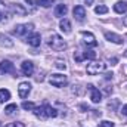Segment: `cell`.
Returning <instances> with one entry per match:
<instances>
[{"mask_svg": "<svg viewBox=\"0 0 127 127\" xmlns=\"http://www.w3.org/2000/svg\"><path fill=\"white\" fill-rule=\"evenodd\" d=\"M32 111H34V115L38 117L40 120L55 118V117L58 115V111H56L52 105H49V103H44V105H41V106H35Z\"/></svg>", "mask_w": 127, "mask_h": 127, "instance_id": "6da1fadb", "label": "cell"}, {"mask_svg": "<svg viewBox=\"0 0 127 127\" xmlns=\"http://www.w3.org/2000/svg\"><path fill=\"white\" fill-rule=\"evenodd\" d=\"M49 46L53 49V50H64L66 47V43L61 35L58 34H50L49 35Z\"/></svg>", "mask_w": 127, "mask_h": 127, "instance_id": "7a4b0ae2", "label": "cell"}, {"mask_svg": "<svg viewBox=\"0 0 127 127\" xmlns=\"http://www.w3.org/2000/svg\"><path fill=\"white\" fill-rule=\"evenodd\" d=\"M32 30H34L32 24H19L12 30V34L16 35V37H24V35H28Z\"/></svg>", "mask_w": 127, "mask_h": 127, "instance_id": "3957f363", "label": "cell"}, {"mask_svg": "<svg viewBox=\"0 0 127 127\" xmlns=\"http://www.w3.org/2000/svg\"><path fill=\"white\" fill-rule=\"evenodd\" d=\"M49 83H50L53 87H64V86H66L68 78H66V75H64V74H52V75L49 77Z\"/></svg>", "mask_w": 127, "mask_h": 127, "instance_id": "277c9868", "label": "cell"}, {"mask_svg": "<svg viewBox=\"0 0 127 127\" xmlns=\"http://www.w3.org/2000/svg\"><path fill=\"white\" fill-rule=\"evenodd\" d=\"M106 69V64L103 62H90L87 65V74H90V75H96V74H100V72H103Z\"/></svg>", "mask_w": 127, "mask_h": 127, "instance_id": "5b68a950", "label": "cell"}, {"mask_svg": "<svg viewBox=\"0 0 127 127\" xmlns=\"http://www.w3.org/2000/svg\"><path fill=\"white\" fill-rule=\"evenodd\" d=\"M80 35H81V38H83V43H84V44H87V46H90V47H95V46H97L96 37L92 34V32L81 31V32H80Z\"/></svg>", "mask_w": 127, "mask_h": 127, "instance_id": "8992f818", "label": "cell"}, {"mask_svg": "<svg viewBox=\"0 0 127 127\" xmlns=\"http://www.w3.org/2000/svg\"><path fill=\"white\" fill-rule=\"evenodd\" d=\"M30 92H31V84L28 81H22L19 84V87H18V95H19V97H22V99L28 97Z\"/></svg>", "mask_w": 127, "mask_h": 127, "instance_id": "52a82bcc", "label": "cell"}, {"mask_svg": "<svg viewBox=\"0 0 127 127\" xmlns=\"http://www.w3.org/2000/svg\"><path fill=\"white\" fill-rule=\"evenodd\" d=\"M87 89L90 90V99H92V102H93V103H99V102L102 100V93L96 89L93 84H89Z\"/></svg>", "mask_w": 127, "mask_h": 127, "instance_id": "ba28073f", "label": "cell"}, {"mask_svg": "<svg viewBox=\"0 0 127 127\" xmlns=\"http://www.w3.org/2000/svg\"><path fill=\"white\" fill-rule=\"evenodd\" d=\"M27 41H28L30 46L37 47V46L41 44V37H40L38 32H32V34H30V35H27Z\"/></svg>", "mask_w": 127, "mask_h": 127, "instance_id": "9c48e42d", "label": "cell"}, {"mask_svg": "<svg viewBox=\"0 0 127 127\" xmlns=\"http://www.w3.org/2000/svg\"><path fill=\"white\" fill-rule=\"evenodd\" d=\"M72 13H74V18L77 21H84V18H86V9L83 6H74Z\"/></svg>", "mask_w": 127, "mask_h": 127, "instance_id": "30bf717a", "label": "cell"}, {"mask_svg": "<svg viewBox=\"0 0 127 127\" xmlns=\"http://www.w3.org/2000/svg\"><path fill=\"white\" fill-rule=\"evenodd\" d=\"M0 72H15V66H13V64L10 62V61H7V59H3L1 62H0Z\"/></svg>", "mask_w": 127, "mask_h": 127, "instance_id": "8fae6325", "label": "cell"}, {"mask_svg": "<svg viewBox=\"0 0 127 127\" xmlns=\"http://www.w3.org/2000/svg\"><path fill=\"white\" fill-rule=\"evenodd\" d=\"M21 71L24 75H32L34 72V64L31 61H24L22 65H21Z\"/></svg>", "mask_w": 127, "mask_h": 127, "instance_id": "7c38bea8", "label": "cell"}, {"mask_svg": "<svg viewBox=\"0 0 127 127\" xmlns=\"http://www.w3.org/2000/svg\"><path fill=\"white\" fill-rule=\"evenodd\" d=\"M105 38L111 43H115V44H123V41H124L123 37L115 34V32H105Z\"/></svg>", "mask_w": 127, "mask_h": 127, "instance_id": "4fadbf2b", "label": "cell"}, {"mask_svg": "<svg viewBox=\"0 0 127 127\" xmlns=\"http://www.w3.org/2000/svg\"><path fill=\"white\" fill-rule=\"evenodd\" d=\"M66 12H68V7H66V4H64V3H59V4H56V7H55V16H58V18H62L66 15Z\"/></svg>", "mask_w": 127, "mask_h": 127, "instance_id": "5bb4252c", "label": "cell"}, {"mask_svg": "<svg viewBox=\"0 0 127 127\" xmlns=\"http://www.w3.org/2000/svg\"><path fill=\"white\" fill-rule=\"evenodd\" d=\"M114 10H115L117 13H120V15L126 13L127 12V1H117V3L114 4Z\"/></svg>", "mask_w": 127, "mask_h": 127, "instance_id": "9a60e30c", "label": "cell"}, {"mask_svg": "<svg viewBox=\"0 0 127 127\" xmlns=\"http://www.w3.org/2000/svg\"><path fill=\"white\" fill-rule=\"evenodd\" d=\"M59 28H61V31L64 34H69L71 32V22L64 18V19H61V22H59Z\"/></svg>", "mask_w": 127, "mask_h": 127, "instance_id": "2e32d148", "label": "cell"}, {"mask_svg": "<svg viewBox=\"0 0 127 127\" xmlns=\"http://www.w3.org/2000/svg\"><path fill=\"white\" fill-rule=\"evenodd\" d=\"M12 10H13L16 15H27V13H28V10H27L25 7H22V4H19V3H13V4H12Z\"/></svg>", "mask_w": 127, "mask_h": 127, "instance_id": "e0dca14e", "label": "cell"}, {"mask_svg": "<svg viewBox=\"0 0 127 127\" xmlns=\"http://www.w3.org/2000/svg\"><path fill=\"white\" fill-rule=\"evenodd\" d=\"M10 99V92L7 89H0V103H4Z\"/></svg>", "mask_w": 127, "mask_h": 127, "instance_id": "ac0fdd59", "label": "cell"}, {"mask_svg": "<svg viewBox=\"0 0 127 127\" xmlns=\"http://www.w3.org/2000/svg\"><path fill=\"white\" fill-rule=\"evenodd\" d=\"M0 43H1V46H6V47H12L13 46V41L4 34H0Z\"/></svg>", "mask_w": 127, "mask_h": 127, "instance_id": "d6986e66", "label": "cell"}, {"mask_svg": "<svg viewBox=\"0 0 127 127\" xmlns=\"http://www.w3.org/2000/svg\"><path fill=\"white\" fill-rule=\"evenodd\" d=\"M4 111H6V114H13V112H16L18 111V105L16 103H10V105H7L6 108H4Z\"/></svg>", "mask_w": 127, "mask_h": 127, "instance_id": "ffe728a7", "label": "cell"}, {"mask_svg": "<svg viewBox=\"0 0 127 127\" xmlns=\"http://www.w3.org/2000/svg\"><path fill=\"white\" fill-rule=\"evenodd\" d=\"M95 12L97 15H103V13H106L108 12V7L105 6V4H97L95 7Z\"/></svg>", "mask_w": 127, "mask_h": 127, "instance_id": "44dd1931", "label": "cell"}, {"mask_svg": "<svg viewBox=\"0 0 127 127\" xmlns=\"http://www.w3.org/2000/svg\"><path fill=\"white\" fill-rule=\"evenodd\" d=\"M83 56H84V59L93 61L96 58V52H93V50H86V52H83Z\"/></svg>", "mask_w": 127, "mask_h": 127, "instance_id": "7402d4cb", "label": "cell"}, {"mask_svg": "<svg viewBox=\"0 0 127 127\" xmlns=\"http://www.w3.org/2000/svg\"><path fill=\"white\" fill-rule=\"evenodd\" d=\"M22 108H24L25 111H32V109L35 108V105H34L32 102H27V100H24V102H22Z\"/></svg>", "mask_w": 127, "mask_h": 127, "instance_id": "603a6c76", "label": "cell"}, {"mask_svg": "<svg viewBox=\"0 0 127 127\" xmlns=\"http://www.w3.org/2000/svg\"><path fill=\"white\" fill-rule=\"evenodd\" d=\"M74 61H75V62H81V61H84L83 52H75V53H74Z\"/></svg>", "mask_w": 127, "mask_h": 127, "instance_id": "cb8c5ba5", "label": "cell"}, {"mask_svg": "<svg viewBox=\"0 0 127 127\" xmlns=\"http://www.w3.org/2000/svg\"><path fill=\"white\" fill-rule=\"evenodd\" d=\"M55 66H56L58 69H65V68H66V65H65V61H62V59H56V62H55Z\"/></svg>", "mask_w": 127, "mask_h": 127, "instance_id": "d4e9b609", "label": "cell"}, {"mask_svg": "<svg viewBox=\"0 0 127 127\" xmlns=\"http://www.w3.org/2000/svg\"><path fill=\"white\" fill-rule=\"evenodd\" d=\"M97 127H114V123L112 121H108V120H103V121H100Z\"/></svg>", "mask_w": 127, "mask_h": 127, "instance_id": "484cf974", "label": "cell"}, {"mask_svg": "<svg viewBox=\"0 0 127 127\" xmlns=\"http://www.w3.org/2000/svg\"><path fill=\"white\" fill-rule=\"evenodd\" d=\"M52 1H53V0H38L37 3H38L40 6H43V7H49V6L52 4Z\"/></svg>", "mask_w": 127, "mask_h": 127, "instance_id": "4316f807", "label": "cell"}, {"mask_svg": "<svg viewBox=\"0 0 127 127\" xmlns=\"http://www.w3.org/2000/svg\"><path fill=\"white\" fill-rule=\"evenodd\" d=\"M4 127H25V124H24V123H21V121H13V123L6 124Z\"/></svg>", "mask_w": 127, "mask_h": 127, "instance_id": "83f0119b", "label": "cell"}, {"mask_svg": "<svg viewBox=\"0 0 127 127\" xmlns=\"http://www.w3.org/2000/svg\"><path fill=\"white\" fill-rule=\"evenodd\" d=\"M112 75H114L112 72H106V74H105V78H106V80H109V78H112Z\"/></svg>", "mask_w": 127, "mask_h": 127, "instance_id": "f1b7e54d", "label": "cell"}, {"mask_svg": "<svg viewBox=\"0 0 127 127\" xmlns=\"http://www.w3.org/2000/svg\"><path fill=\"white\" fill-rule=\"evenodd\" d=\"M121 112H123L124 115H127V105H123V108H121Z\"/></svg>", "mask_w": 127, "mask_h": 127, "instance_id": "f546056e", "label": "cell"}, {"mask_svg": "<svg viewBox=\"0 0 127 127\" xmlns=\"http://www.w3.org/2000/svg\"><path fill=\"white\" fill-rule=\"evenodd\" d=\"M86 3H87V4H90V3H93V0H86Z\"/></svg>", "mask_w": 127, "mask_h": 127, "instance_id": "4dcf8cb0", "label": "cell"}, {"mask_svg": "<svg viewBox=\"0 0 127 127\" xmlns=\"http://www.w3.org/2000/svg\"><path fill=\"white\" fill-rule=\"evenodd\" d=\"M25 1H27V3H31V4L34 3V0H25Z\"/></svg>", "mask_w": 127, "mask_h": 127, "instance_id": "1f68e13d", "label": "cell"}, {"mask_svg": "<svg viewBox=\"0 0 127 127\" xmlns=\"http://www.w3.org/2000/svg\"><path fill=\"white\" fill-rule=\"evenodd\" d=\"M1 19H3V13L0 12V21H1Z\"/></svg>", "mask_w": 127, "mask_h": 127, "instance_id": "d6a6232c", "label": "cell"}, {"mask_svg": "<svg viewBox=\"0 0 127 127\" xmlns=\"http://www.w3.org/2000/svg\"><path fill=\"white\" fill-rule=\"evenodd\" d=\"M124 25H126V27H127V18H126V19H124Z\"/></svg>", "mask_w": 127, "mask_h": 127, "instance_id": "836d02e7", "label": "cell"}, {"mask_svg": "<svg viewBox=\"0 0 127 127\" xmlns=\"http://www.w3.org/2000/svg\"><path fill=\"white\" fill-rule=\"evenodd\" d=\"M124 56H127V49H126V52H124Z\"/></svg>", "mask_w": 127, "mask_h": 127, "instance_id": "e575fe53", "label": "cell"}]
</instances>
